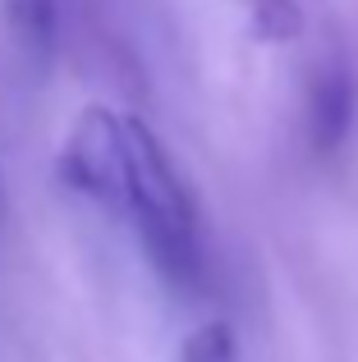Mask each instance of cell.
<instances>
[{
  "label": "cell",
  "mask_w": 358,
  "mask_h": 362,
  "mask_svg": "<svg viewBox=\"0 0 358 362\" xmlns=\"http://www.w3.org/2000/svg\"><path fill=\"white\" fill-rule=\"evenodd\" d=\"M143 243L147 262L171 284L188 289L202 280V230H197V206L184 188V175L171 160L152 129L143 119H129L125 129V184L120 206Z\"/></svg>",
  "instance_id": "cell-1"
},
{
  "label": "cell",
  "mask_w": 358,
  "mask_h": 362,
  "mask_svg": "<svg viewBox=\"0 0 358 362\" xmlns=\"http://www.w3.org/2000/svg\"><path fill=\"white\" fill-rule=\"evenodd\" d=\"M125 129L129 115H115L106 106H88L69 124V138L60 147V175L74 193L92 197L97 206L115 211L120 184H125Z\"/></svg>",
  "instance_id": "cell-2"
},
{
  "label": "cell",
  "mask_w": 358,
  "mask_h": 362,
  "mask_svg": "<svg viewBox=\"0 0 358 362\" xmlns=\"http://www.w3.org/2000/svg\"><path fill=\"white\" fill-rule=\"evenodd\" d=\"M354 124V74L345 60L317 64L308 88V138L317 151H335Z\"/></svg>",
  "instance_id": "cell-3"
},
{
  "label": "cell",
  "mask_w": 358,
  "mask_h": 362,
  "mask_svg": "<svg viewBox=\"0 0 358 362\" xmlns=\"http://www.w3.org/2000/svg\"><path fill=\"white\" fill-rule=\"evenodd\" d=\"M5 18L33 60L51 55L55 28H60V0H5Z\"/></svg>",
  "instance_id": "cell-4"
},
{
  "label": "cell",
  "mask_w": 358,
  "mask_h": 362,
  "mask_svg": "<svg viewBox=\"0 0 358 362\" xmlns=\"http://www.w3.org/2000/svg\"><path fill=\"white\" fill-rule=\"evenodd\" d=\"M179 362H239V344H234V330L225 321H207L193 335L184 339V354Z\"/></svg>",
  "instance_id": "cell-5"
}]
</instances>
